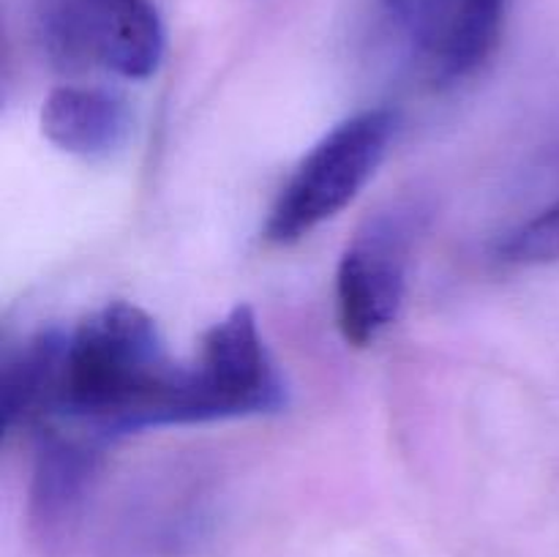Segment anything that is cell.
Instances as JSON below:
<instances>
[{
  "mask_svg": "<svg viewBox=\"0 0 559 557\" xmlns=\"http://www.w3.org/2000/svg\"><path fill=\"white\" fill-rule=\"evenodd\" d=\"M66 336L38 333L25 344L3 371V435H14L20 426L44 424L58 410L60 371H63Z\"/></svg>",
  "mask_w": 559,
  "mask_h": 557,
  "instance_id": "9",
  "label": "cell"
},
{
  "mask_svg": "<svg viewBox=\"0 0 559 557\" xmlns=\"http://www.w3.org/2000/svg\"><path fill=\"white\" fill-rule=\"evenodd\" d=\"M134 115L120 93L98 85H60L41 107V131L58 151L107 158L129 142Z\"/></svg>",
  "mask_w": 559,
  "mask_h": 557,
  "instance_id": "7",
  "label": "cell"
},
{
  "mask_svg": "<svg viewBox=\"0 0 559 557\" xmlns=\"http://www.w3.org/2000/svg\"><path fill=\"white\" fill-rule=\"evenodd\" d=\"M191 391L197 424L278 413L287 404V388L249 306H235L205 333L191 364Z\"/></svg>",
  "mask_w": 559,
  "mask_h": 557,
  "instance_id": "4",
  "label": "cell"
},
{
  "mask_svg": "<svg viewBox=\"0 0 559 557\" xmlns=\"http://www.w3.org/2000/svg\"><path fill=\"white\" fill-rule=\"evenodd\" d=\"M409 227L402 216L366 224L336 271V325L344 342L369 347L396 322L407 293Z\"/></svg>",
  "mask_w": 559,
  "mask_h": 557,
  "instance_id": "5",
  "label": "cell"
},
{
  "mask_svg": "<svg viewBox=\"0 0 559 557\" xmlns=\"http://www.w3.org/2000/svg\"><path fill=\"white\" fill-rule=\"evenodd\" d=\"M385 5L399 16V20L418 22L420 33H426L431 22L440 16L445 0H385Z\"/></svg>",
  "mask_w": 559,
  "mask_h": 557,
  "instance_id": "11",
  "label": "cell"
},
{
  "mask_svg": "<svg viewBox=\"0 0 559 557\" xmlns=\"http://www.w3.org/2000/svg\"><path fill=\"white\" fill-rule=\"evenodd\" d=\"M55 415L98 437L194 424L191 366L167 353L147 311L118 300L66 336Z\"/></svg>",
  "mask_w": 559,
  "mask_h": 557,
  "instance_id": "1",
  "label": "cell"
},
{
  "mask_svg": "<svg viewBox=\"0 0 559 557\" xmlns=\"http://www.w3.org/2000/svg\"><path fill=\"white\" fill-rule=\"evenodd\" d=\"M36 31L58 69L147 80L167 49L153 0H36Z\"/></svg>",
  "mask_w": 559,
  "mask_h": 557,
  "instance_id": "3",
  "label": "cell"
},
{
  "mask_svg": "<svg viewBox=\"0 0 559 557\" xmlns=\"http://www.w3.org/2000/svg\"><path fill=\"white\" fill-rule=\"evenodd\" d=\"M102 437L80 426H41L31 481L33 519L58 530L74 519L98 473Z\"/></svg>",
  "mask_w": 559,
  "mask_h": 557,
  "instance_id": "6",
  "label": "cell"
},
{
  "mask_svg": "<svg viewBox=\"0 0 559 557\" xmlns=\"http://www.w3.org/2000/svg\"><path fill=\"white\" fill-rule=\"evenodd\" d=\"M497 257L519 268L559 262V200L513 227L497 246Z\"/></svg>",
  "mask_w": 559,
  "mask_h": 557,
  "instance_id": "10",
  "label": "cell"
},
{
  "mask_svg": "<svg viewBox=\"0 0 559 557\" xmlns=\"http://www.w3.org/2000/svg\"><path fill=\"white\" fill-rule=\"evenodd\" d=\"M393 131L396 115L382 107L333 126L278 191L267 213L265 238L276 246L298 244L338 216L377 173Z\"/></svg>",
  "mask_w": 559,
  "mask_h": 557,
  "instance_id": "2",
  "label": "cell"
},
{
  "mask_svg": "<svg viewBox=\"0 0 559 557\" xmlns=\"http://www.w3.org/2000/svg\"><path fill=\"white\" fill-rule=\"evenodd\" d=\"M508 0H445L424 36L437 80L456 82L495 55L506 25Z\"/></svg>",
  "mask_w": 559,
  "mask_h": 557,
  "instance_id": "8",
  "label": "cell"
}]
</instances>
